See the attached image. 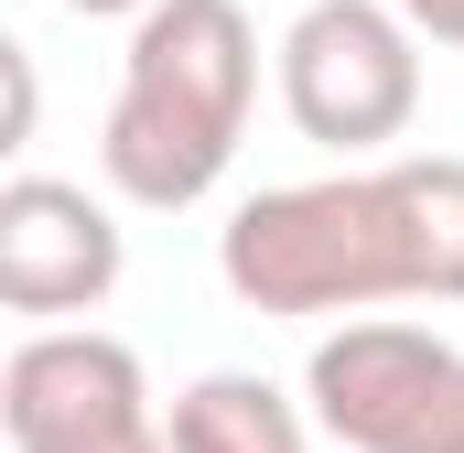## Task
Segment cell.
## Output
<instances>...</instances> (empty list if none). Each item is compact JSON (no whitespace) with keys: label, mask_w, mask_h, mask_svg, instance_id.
Listing matches in <instances>:
<instances>
[{"label":"cell","mask_w":464,"mask_h":453,"mask_svg":"<svg viewBox=\"0 0 464 453\" xmlns=\"http://www.w3.org/2000/svg\"><path fill=\"white\" fill-rule=\"evenodd\" d=\"M217 270L248 313L314 324V313H378V303H464V162H367L324 184H270L217 237Z\"/></svg>","instance_id":"1"},{"label":"cell","mask_w":464,"mask_h":453,"mask_svg":"<svg viewBox=\"0 0 464 453\" xmlns=\"http://www.w3.org/2000/svg\"><path fill=\"white\" fill-rule=\"evenodd\" d=\"M259 98V33L237 0H162L130 22L119 54V98L98 130V173L140 217H184L227 184L237 140Z\"/></svg>","instance_id":"2"},{"label":"cell","mask_w":464,"mask_h":453,"mask_svg":"<svg viewBox=\"0 0 464 453\" xmlns=\"http://www.w3.org/2000/svg\"><path fill=\"white\" fill-rule=\"evenodd\" d=\"M303 400H314V432H335L346 453H464V345L367 313L314 345Z\"/></svg>","instance_id":"3"},{"label":"cell","mask_w":464,"mask_h":453,"mask_svg":"<svg viewBox=\"0 0 464 453\" xmlns=\"http://www.w3.org/2000/svg\"><path fill=\"white\" fill-rule=\"evenodd\" d=\"M281 109L324 151H378L421 119V33L389 0H314L281 33Z\"/></svg>","instance_id":"4"},{"label":"cell","mask_w":464,"mask_h":453,"mask_svg":"<svg viewBox=\"0 0 464 453\" xmlns=\"http://www.w3.org/2000/svg\"><path fill=\"white\" fill-rule=\"evenodd\" d=\"M0 421H11V453H173V421L151 410L140 356L98 324H54L11 345Z\"/></svg>","instance_id":"5"},{"label":"cell","mask_w":464,"mask_h":453,"mask_svg":"<svg viewBox=\"0 0 464 453\" xmlns=\"http://www.w3.org/2000/svg\"><path fill=\"white\" fill-rule=\"evenodd\" d=\"M130 270L119 248V217L87 195V184H54V173H11L0 184V303L33 313L44 335L65 313H98Z\"/></svg>","instance_id":"6"},{"label":"cell","mask_w":464,"mask_h":453,"mask_svg":"<svg viewBox=\"0 0 464 453\" xmlns=\"http://www.w3.org/2000/svg\"><path fill=\"white\" fill-rule=\"evenodd\" d=\"M173 453H303V410L259 367H206L173 400Z\"/></svg>","instance_id":"7"},{"label":"cell","mask_w":464,"mask_h":453,"mask_svg":"<svg viewBox=\"0 0 464 453\" xmlns=\"http://www.w3.org/2000/svg\"><path fill=\"white\" fill-rule=\"evenodd\" d=\"M389 11H400L421 43H454V54H464V0H389Z\"/></svg>","instance_id":"8"},{"label":"cell","mask_w":464,"mask_h":453,"mask_svg":"<svg viewBox=\"0 0 464 453\" xmlns=\"http://www.w3.org/2000/svg\"><path fill=\"white\" fill-rule=\"evenodd\" d=\"M65 11H87V22H119V11H130V22H140V11H162V0H65Z\"/></svg>","instance_id":"9"}]
</instances>
